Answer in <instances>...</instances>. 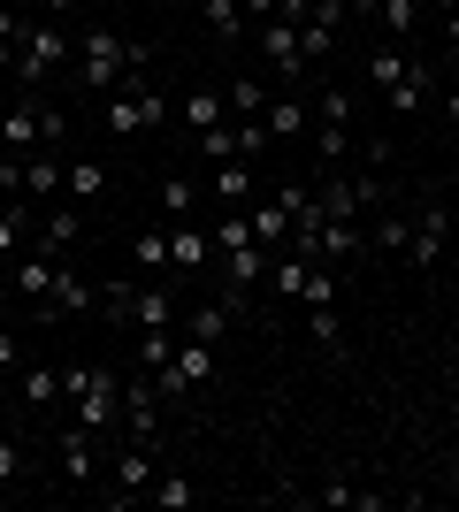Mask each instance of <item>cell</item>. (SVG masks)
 Returning <instances> with one entry per match:
<instances>
[{"label": "cell", "instance_id": "48", "mask_svg": "<svg viewBox=\"0 0 459 512\" xmlns=\"http://www.w3.org/2000/svg\"><path fill=\"white\" fill-rule=\"evenodd\" d=\"M0 69H16V46H0Z\"/></svg>", "mask_w": 459, "mask_h": 512}, {"label": "cell", "instance_id": "22", "mask_svg": "<svg viewBox=\"0 0 459 512\" xmlns=\"http://www.w3.org/2000/svg\"><path fill=\"white\" fill-rule=\"evenodd\" d=\"M222 115H230V100H222L215 85H199V92H184V107H176V123L192 130V138H199V130H215Z\"/></svg>", "mask_w": 459, "mask_h": 512}, {"label": "cell", "instance_id": "5", "mask_svg": "<svg viewBox=\"0 0 459 512\" xmlns=\"http://www.w3.org/2000/svg\"><path fill=\"white\" fill-rule=\"evenodd\" d=\"M444 245H452V199L429 192V199L414 207V230H406V260H414V268H437Z\"/></svg>", "mask_w": 459, "mask_h": 512}, {"label": "cell", "instance_id": "29", "mask_svg": "<svg viewBox=\"0 0 459 512\" xmlns=\"http://www.w3.org/2000/svg\"><path fill=\"white\" fill-rule=\"evenodd\" d=\"M131 360L138 367H169L176 360V337H169V329H131Z\"/></svg>", "mask_w": 459, "mask_h": 512}, {"label": "cell", "instance_id": "24", "mask_svg": "<svg viewBox=\"0 0 459 512\" xmlns=\"http://www.w3.org/2000/svg\"><path fill=\"white\" fill-rule=\"evenodd\" d=\"M31 230H39V199H8L0 207V253H23Z\"/></svg>", "mask_w": 459, "mask_h": 512}, {"label": "cell", "instance_id": "41", "mask_svg": "<svg viewBox=\"0 0 459 512\" xmlns=\"http://www.w3.org/2000/svg\"><path fill=\"white\" fill-rule=\"evenodd\" d=\"M199 153H207V161H230V123H215V130H199Z\"/></svg>", "mask_w": 459, "mask_h": 512}, {"label": "cell", "instance_id": "1", "mask_svg": "<svg viewBox=\"0 0 459 512\" xmlns=\"http://www.w3.org/2000/svg\"><path fill=\"white\" fill-rule=\"evenodd\" d=\"M62 107L54 100H39V92H16V107H8V115H0V153H23V161H31V153H54L62 146Z\"/></svg>", "mask_w": 459, "mask_h": 512}, {"label": "cell", "instance_id": "31", "mask_svg": "<svg viewBox=\"0 0 459 512\" xmlns=\"http://www.w3.org/2000/svg\"><path fill=\"white\" fill-rule=\"evenodd\" d=\"M306 329H314V344H322V352H345V321H337V299L306 306Z\"/></svg>", "mask_w": 459, "mask_h": 512}, {"label": "cell", "instance_id": "21", "mask_svg": "<svg viewBox=\"0 0 459 512\" xmlns=\"http://www.w3.org/2000/svg\"><path fill=\"white\" fill-rule=\"evenodd\" d=\"M230 321H238V299L222 291L215 306H199V314H184V337H199V344H222V337H230Z\"/></svg>", "mask_w": 459, "mask_h": 512}, {"label": "cell", "instance_id": "30", "mask_svg": "<svg viewBox=\"0 0 459 512\" xmlns=\"http://www.w3.org/2000/svg\"><path fill=\"white\" fill-rule=\"evenodd\" d=\"M414 23H421V0H383V8H375V31H383V39H414Z\"/></svg>", "mask_w": 459, "mask_h": 512}, {"label": "cell", "instance_id": "18", "mask_svg": "<svg viewBox=\"0 0 459 512\" xmlns=\"http://www.w3.org/2000/svg\"><path fill=\"white\" fill-rule=\"evenodd\" d=\"M245 222H253V237H261L268 253H284V245H291V207H284V199H253Z\"/></svg>", "mask_w": 459, "mask_h": 512}, {"label": "cell", "instance_id": "44", "mask_svg": "<svg viewBox=\"0 0 459 512\" xmlns=\"http://www.w3.org/2000/svg\"><path fill=\"white\" fill-rule=\"evenodd\" d=\"M437 107H444V123H459V85H444V92H437Z\"/></svg>", "mask_w": 459, "mask_h": 512}, {"label": "cell", "instance_id": "37", "mask_svg": "<svg viewBox=\"0 0 459 512\" xmlns=\"http://www.w3.org/2000/svg\"><path fill=\"white\" fill-rule=\"evenodd\" d=\"M406 230H414V214L383 207V214H375V230H368V245H398V253H406Z\"/></svg>", "mask_w": 459, "mask_h": 512}, {"label": "cell", "instance_id": "49", "mask_svg": "<svg viewBox=\"0 0 459 512\" xmlns=\"http://www.w3.org/2000/svg\"><path fill=\"white\" fill-rule=\"evenodd\" d=\"M429 8H437V16H444V8H459V0H429Z\"/></svg>", "mask_w": 459, "mask_h": 512}, {"label": "cell", "instance_id": "25", "mask_svg": "<svg viewBox=\"0 0 459 512\" xmlns=\"http://www.w3.org/2000/svg\"><path fill=\"white\" fill-rule=\"evenodd\" d=\"M62 199H77V207L108 199V169H100V161H69L62 169Z\"/></svg>", "mask_w": 459, "mask_h": 512}, {"label": "cell", "instance_id": "34", "mask_svg": "<svg viewBox=\"0 0 459 512\" xmlns=\"http://www.w3.org/2000/svg\"><path fill=\"white\" fill-rule=\"evenodd\" d=\"M23 406H62V375L54 367H23Z\"/></svg>", "mask_w": 459, "mask_h": 512}, {"label": "cell", "instance_id": "17", "mask_svg": "<svg viewBox=\"0 0 459 512\" xmlns=\"http://www.w3.org/2000/svg\"><path fill=\"white\" fill-rule=\"evenodd\" d=\"M429 92H437V69H429V62H414V69H406V77H398L391 92H383V107H391V115H421V107H429Z\"/></svg>", "mask_w": 459, "mask_h": 512}, {"label": "cell", "instance_id": "12", "mask_svg": "<svg viewBox=\"0 0 459 512\" xmlns=\"http://www.w3.org/2000/svg\"><path fill=\"white\" fill-rule=\"evenodd\" d=\"M100 299L77 268H54V291H46V306H39V321H69V314H85V306Z\"/></svg>", "mask_w": 459, "mask_h": 512}, {"label": "cell", "instance_id": "23", "mask_svg": "<svg viewBox=\"0 0 459 512\" xmlns=\"http://www.w3.org/2000/svg\"><path fill=\"white\" fill-rule=\"evenodd\" d=\"M268 283H276V291H284V299L299 306V299H306V283H314V260H306V253H291V245H284V253L268 260Z\"/></svg>", "mask_w": 459, "mask_h": 512}, {"label": "cell", "instance_id": "14", "mask_svg": "<svg viewBox=\"0 0 459 512\" xmlns=\"http://www.w3.org/2000/svg\"><path fill=\"white\" fill-rule=\"evenodd\" d=\"M360 62H368V85H375V92H391L398 77H406V69L421 62V54H406V39H375L368 54H360Z\"/></svg>", "mask_w": 459, "mask_h": 512}, {"label": "cell", "instance_id": "11", "mask_svg": "<svg viewBox=\"0 0 459 512\" xmlns=\"http://www.w3.org/2000/svg\"><path fill=\"white\" fill-rule=\"evenodd\" d=\"M215 260H222V283H230V299L245 306V291H253V283L268 276V260H276V253H268V245H253V237H245V245H230V253H215Z\"/></svg>", "mask_w": 459, "mask_h": 512}, {"label": "cell", "instance_id": "4", "mask_svg": "<svg viewBox=\"0 0 459 512\" xmlns=\"http://www.w3.org/2000/svg\"><path fill=\"white\" fill-rule=\"evenodd\" d=\"M131 54H138V39H123V31H85L69 69H77V85H85V92H108L115 77L131 69Z\"/></svg>", "mask_w": 459, "mask_h": 512}, {"label": "cell", "instance_id": "3", "mask_svg": "<svg viewBox=\"0 0 459 512\" xmlns=\"http://www.w3.org/2000/svg\"><path fill=\"white\" fill-rule=\"evenodd\" d=\"M62 62H77V39H69L62 23H54V16L23 23V46H16V85H23V92H39Z\"/></svg>", "mask_w": 459, "mask_h": 512}, {"label": "cell", "instance_id": "50", "mask_svg": "<svg viewBox=\"0 0 459 512\" xmlns=\"http://www.w3.org/2000/svg\"><path fill=\"white\" fill-rule=\"evenodd\" d=\"M452 367H459V337H452Z\"/></svg>", "mask_w": 459, "mask_h": 512}, {"label": "cell", "instance_id": "9", "mask_svg": "<svg viewBox=\"0 0 459 512\" xmlns=\"http://www.w3.org/2000/svg\"><path fill=\"white\" fill-rule=\"evenodd\" d=\"M253 46H261V69H276V77H291V85L306 77V62H299V31H291L284 16H268L261 31H253Z\"/></svg>", "mask_w": 459, "mask_h": 512}, {"label": "cell", "instance_id": "42", "mask_svg": "<svg viewBox=\"0 0 459 512\" xmlns=\"http://www.w3.org/2000/svg\"><path fill=\"white\" fill-rule=\"evenodd\" d=\"M16 360H23V337H16V329H0V375H8Z\"/></svg>", "mask_w": 459, "mask_h": 512}, {"label": "cell", "instance_id": "40", "mask_svg": "<svg viewBox=\"0 0 459 512\" xmlns=\"http://www.w3.org/2000/svg\"><path fill=\"white\" fill-rule=\"evenodd\" d=\"M161 207H169V222H184V214H192V184L169 176V184H161Z\"/></svg>", "mask_w": 459, "mask_h": 512}, {"label": "cell", "instance_id": "43", "mask_svg": "<svg viewBox=\"0 0 459 512\" xmlns=\"http://www.w3.org/2000/svg\"><path fill=\"white\" fill-rule=\"evenodd\" d=\"M238 8H245V23H268L276 8H284V0H238Z\"/></svg>", "mask_w": 459, "mask_h": 512}, {"label": "cell", "instance_id": "26", "mask_svg": "<svg viewBox=\"0 0 459 512\" xmlns=\"http://www.w3.org/2000/svg\"><path fill=\"white\" fill-rule=\"evenodd\" d=\"M176 367H184V383H192V390H207V383H215V344L176 337Z\"/></svg>", "mask_w": 459, "mask_h": 512}, {"label": "cell", "instance_id": "20", "mask_svg": "<svg viewBox=\"0 0 459 512\" xmlns=\"http://www.w3.org/2000/svg\"><path fill=\"white\" fill-rule=\"evenodd\" d=\"M54 268H62V260L39 253V245H31V253H16V299H46V291H54Z\"/></svg>", "mask_w": 459, "mask_h": 512}, {"label": "cell", "instance_id": "38", "mask_svg": "<svg viewBox=\"0 0 459 512\" xmlns=\"http://www.w3.org/2000/svg\"><path fill=\"white\" fill-rule=\"evenodd\" d=\"M23 467H31V451H23V436L8 428V436H0V490H16V482H23Z\"/></svg>", "mask_w": 459, "mask_h": 512}, {"label": "cell", "instance_id": "2", "mask_svg": "<svg viewBox=\"0 0 459 512\" xmlns=\"http://www.w3.org/2000/svg\"><path fill=\"white\" fill-rule=\"evenodd\" d=\"M62 398L77 406V421L100 428V436L123 421V383H115V367H62Z\"/></svg>", "mask_w": 459, "mask_h": 512}, {"label": "cell", "instance_id": "7", "mask_svg": "<svg viewBox=\"0 0 459 512\" xmlns=\"http://www.w3.org/2000/svg\"><path fill=\"white\" fill-rule=\"evenodd\" d=\"M153 474H161V444H123V451H115V490H108V505H138V497L153 490Z\"/></svg>", "mask_w": 459, "mask_h": 512}, {"label": "cell", "instance_id": "33", "mask_svg": "<svg viewBox=\"0 0 459 512\" xmlns=\"http://www.w3.org/2000/svg\"><path fill=\"white\" fill-rule=\"evenodd\" d=\"M192 497H199V490H192V482H184V474L169 467V474H153V490H146V505H161V512H184V505H192Z\"/></svg>", "mask_w": 459, "mask_h": 512}, {"label": "cell", "instance_id": "35", "mask_svg": "<svg viewBox=\"0 0 459 512\" xmlns=\"http://www.w3.org/2000/svg\"><path fill=\"white\" fill-rule=\"evenodd\" d=\"M268 146H276V138H268V123H230V161H261Z\"/></svg>", "mask_w": 459, "mask_h": 512}, {"label": "cell", "instance_id": "8", "mask_svg": "<svg viewBox=\"0 0 459 512\" xmlns=\"http://www.w3.org/2000/svg\"><path fill=\"white\" fill-rule=\"evenodd\" d=\"M77 237H85V207H77V199H46V207H39V230H31V245H39V253H69Z\"/></svg>", "mask_w": 459, "mask_h": 512}, {"label": "cell", "instance_id": "32", "mask_svg": "<svg viewBox=\"0 0 459 512\" xmlns=\"http://www.w3.org/2000/svg\"><path fill=\"white\" fill-rule=\"evenodd\" d=\"M222 100H230V115H238V123H261V115H268V92H261V77H238V85L222 92Z\"/></svg>", "mask_w": 459, "mask_h": 512}, {"label": "cell", "instance_id": "45", "mask_svg": "<svg viewBox=\"0 0 459 512\" xmlns=\"http://www.w3.org/2000/svg\"><path fill=\"white\" fill-rule=\"evenodd\" d=\"M375 8H383V0H345V16H375Z\"/></svg>", "mask_w": 459, "mask_h": 512}, {"label": "cell", "instance_id": "27", "mask_svg": "<svg viewBox=\"0 0 459 512\" xmlns=\"http://www.w3.org/2000/svg\"><path fill=\"white\" fill-rule=\"evenodd\" d=\"M199 16H207V31H215V39H230V46H238L245 31H253V23H245V8H238V0H199Z\"/></svg>", "mask_w": 459, "mask_h": 512}, {"label": "cell", "instance_id": "47", "mask_svg": "<svg viewBox=\"0 0 459 512\" xmlns=\"http://www.w3.org/2000/svg\"><path fill=\"white\" fill-rule=\"evenodd\" d=\"M444 39H452V46H459V8H444Z\"/></svg>", "mask_w": 459, "mask_h": 512}, {"label": "cell", "instance_id": "36", "mask_svg": "<svg viewBox=\"0 0 459 512\" xmlns=\"http://www.w3.org/2000/svg\"><path fill=\"white\" fill-rule=\"evenodd\" d=\"M314 153H322V169H337L352 153V123H314Z\"/></svg>", "mask_w": 459, "mask_h": 512}, {"label": "cell", "instance_id": "6", "mask_svg": "<svg viewBox=\"0 0 459 512\" xmlns=\"http://www.w3.org/2000/svg\"><path fill=\"white\" fill-rule=\"evenodd\" d=\"M54 459H62V482H69V490H92V482H100V428L69 421L62 444H54Z\"/></svg>", "mask_w": 459, "mask_h": 512}, {"label": "cell", "instance_id": "13", "mask_svg": "<svg viewBox=\"0 0 459 512\" xmlns=\"http://www.w3.org/2000/svg\"><path fill=\"white\" fill-rule=\"evenodd\" d=\"M176 321V299H169V283H138L131 306H123V329H169Z\"/></svg>", "mask_w": 459, "mask_h": 512}, {"label": "cell", "instance_id": "16", "mask_svg": "<svg viewBox=\"0 0 459 512\" xmlns=\"http://www.w3.org/2000/svg\"><path fill=\"white\" fill-rule=\"evenodd\" d=\"M207 192L222 199V207H253L261 199V176H253V161H215V184Z\"/></svg>", "mask_w": 459, "mask_h": 512}, {"label": "cell", "instance_id": "39", "mask_svg": "<svg viewBox=\"0 0 459 512\" xmlns=\"http://www.w3.org/2000/svg\"><path fill=\"white\" fill-rule=\"evenodd\" d=\"M314 123H352V92L345 85H322V92H314Z\"/></svg>", "mask_w": 459, "mask_h": 512}, {"label": "cell", "instance_id": "15", "mask_svg": "<svg viewBox=\"0 0 459 512\" xmlns=\"http://www.w3.org/2000/svg\"><path fill=\"white\" fill-rule=\"evenodd\" d=\"M261 123H268V138L284 146V138H299V130H314V100H306V92L291 85L284 100H268V115H261Z\"/></svg>", "mask_w": 459, "mask_h": 512}, {"label": "cell", "instance_id": "10", "mask_svg": "<svg viewBox=\"0 0 459 512\" xmlns=\"http://www.w3.org/2000/svg\"><path fill=\"white\" fill-rule=\"evenodd\" d=\"M169 268L176 276H199V268H215V230H199L192 214L169 230Z\"/></svg>", "mask_w": 459, "mask_h": 512}, {"label": "cell", "instance_id": "28", "mask_svg": "<svg viewBox=\"0 0 459 512\" xmlns=\"http://www.w3.org/2000/svg\"><path fill=\"white\" fill-rule=\"evenodd\" d=\"M131 268H138V276H169V230L131 237Z\"/></svg>", "mask_w": 459, "mask_h": 512}, {"label": "cell", "instance_id": "19", "mask_svg": "<svg viewBox=\"0 0 459 512\" xmlns=\"http://www.w3.org/2000/svg\"><path fill=\"white\" fill-rule=\"evenodd\" d=\"M62 169H69L62 153H31V161H23V199H39V207L62 199Z\"/></svg>", "mask_w": 459, "mask_h": 512}, {"label": "cell", "instance_id": "46", "mask_svg": "<svg viewBox=\"0 0 459 512\" xmlns=\"http://www.w3.org/2000/svg\"><path fill=\"white\" fill-rule=\"evenodd\" d=\"M444 85H459V46H452V54H444Z\"/></svg>", "mask_w": 459, "mask_h": 512}]
</instances>
